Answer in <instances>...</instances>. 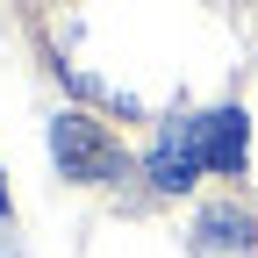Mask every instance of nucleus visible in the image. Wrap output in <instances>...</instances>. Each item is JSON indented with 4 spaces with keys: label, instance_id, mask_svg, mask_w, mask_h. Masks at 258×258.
<instances>
[{
    "label": "nucleus",
    "instance_id": "nucleus-4",
    "mask_svg": "<svg viewBox=\"0 0 258 258\" xmlns=\"http://www.w3.org/2000/svg\"><path fill=\"white\" fill-rule=\"evenodd\" d=\"M201 230H208V244H222V251H244V244H251V215H244V208H215Z\"/></svg>",
    "mask_w": 258,
    "mask_h": 258
},
{
    "label": "nucleus",
    "instance_id": "nucleus-3",
    "mask_svg": "<svg viewBox=\"0 0 258 258\" xmlns=\"http://www.w3.org/2000/svg\"><path fill=\"white\" fill-rule=\"evenodd\" d=\"M201 144H208V172H244V151H251V122H244V108H215V115H201Z\"/></svg>",
    "mask_w": 258,
    "mask_h": 258
},
{
    "label": "nucleus",
    "instance_id": "nucleus-6",
    "mask_svg": "<svg viewBox=\"0 0 258 258\" xmlns=\"http://www.w3.org/2000/svg\"><path fill=\"white\" fill-rule=\"evenodd\" d=\"M0 258H8V251H0Z\"/></svg>",
    "mask_w": 258,
    "mask_h": 258
},
{
    "label": "nucleus",
    "instance_id": "nucleus-1",
    "mask_svg": "<svg viewBox=\"0 0 258 258\" xmlns=\"http://www.w3.org/2000/svg\"><path fill=\"white\" fill-rule=\"evenodd\" d=\"M50 158H57L64 179H115L122 172V151L93 115H57L50 122Z\"/></svg>",
    "mask_w": 258,
    "mask_h": 258
},
{
    "label": "nucleus",
    "instance_id": "nucleus-5",
    "mask_svg": "<svg viewBox=\"0 0 258 258\" xmlns=\"http://www.w3.org/2000/svg\"><path fill=\"white\" fill-rule=\"evenodd\" d=\"M0 215H8V179H0Z\"/></svg>",
    "mask_w": 258,
    "mask_h": 258
},
{
    "label": "nucleus",
    "instance_id": "nucleus-2",
    "mask_svg": "<svg viewBox=\"0 0 258 258\" xmlns=\"http://www.w3.org/2000/svg\"><path fill=\"white\" fill-rule=\"evenodd\" d=\"M208 172V144H201V122H172L151 151V186L158 194H186L194 179Z\"/></svg>",
    "mask_w": 258,
    "mask_h": 258
}]
</instances>
